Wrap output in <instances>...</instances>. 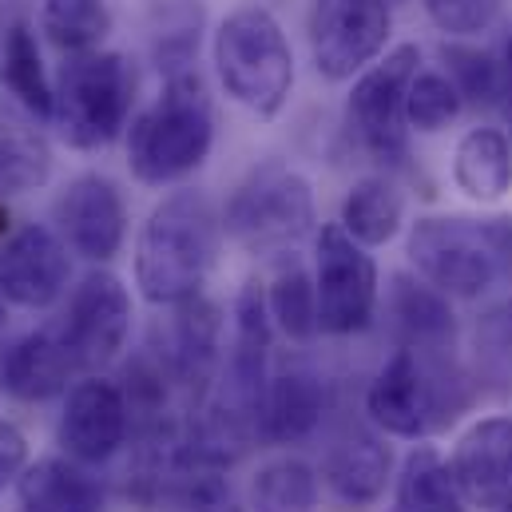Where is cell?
Here are the masks:
<instances>
[{
  "label": "cell",
  "instance_id": "cell-1",
  "mask_svg": "<svg viewBox=\"0 0 512 512\" xmlns=\"http://www.w3.org/2000/svg\"><path fill=\"white\" fill-rule=\"evenodd\" d=\"M223 235H227L223 211L215 207L207 191L199 187L167 191L135 235L131 270H135V286L143 302L171 310L203 294L219 262Z\"/></svg>",
  "mask_w": 512,
  "mask_h": 512
},
{
  "label": "cell",
  "instance_id": "cell-2",
  "mask_svg": "<svg viewBox=\"0 0 512 512\" xmlns=\"http://www.w3.org/2000/svg\"><path fill=\"white\" fill-rule=\"evenodd\" d=\"M128 171L143 187L187 183L215 147V108L195 68L171 72L159 96L128 124Z\"/></svg>",
  "mask_w": 512,
  "mask_h": 512
},
{
  "label": "cell",
  "instance_id": "cell-3",
  "mask_svg": "<svg viewBox=\"0 0 512 512\" xmlns=\"http://www.w3.org/2000/svg\"><path fill=\"white\" fill-rule=\"evenodd\" d=\"M211 64L223 96L255 120H278L294 96V48L266 4L231 8L211 36Z\"/></svg>",
  "mask_w": 512,
  "mask_h": 512
},
{
  "label": "cell",
  "instance_id": "cell-4",
  "mask_svg": "<svg viewBox=\"0 0 512 512\" xmlns=\"http://www.w3.org/2000/svg\"><path fill=\"white\" fill-rule=\"evenodd\" d=\"M223 231L255 258L290 255L318 231L314 183L290 163H255L223 203Z\"/></svg>",
  "mask_w": 512,
  "mask_h": 512
},
{
  "label": "cell",
  "instance_id": "cell-5",
  "mask_svg": "<svg viewBox=\"0 0 512 512\" xmlns=\"http://www.w3.org/2000/svg\"><path fill=\"white\" fill-rule=\"evenodd\" d=\"M135 88L139 76L124 52L96 48V52L64 56L56 72L52 128L76 151H100L128 131Z\"/></svg>",
  "mask_w": 512,
  "mask_h": 512
},
{
  "label": "cell",
  "instance_id": "cell-6",
  "mask_svg": "<svg viewBox=\"0 0 512 512\" xmlns=\"http://www.w3.org/2000/svg\"><path fill=\"white\" fill-rule=\"evenodd\" d=\"M314 294H318V334L354 338L374 326L382 306V274L370 247L342 231V223H322L314 231Z\"/></svg>",
  "mask_w": 512,
  "mask_h": 512
},
{
  "label": "cell",
  "instance_id": "cell-7",
  "mask_svg": "<svg viewBox=\"0 0 512 512\" xmlns=\"http://www.w3.org/2000/svg\"><path fill=\"white\" fill-rule=\"evenodd\" d=\"M421 68V48L413 40L389 48L378 64H370L346 100V128L358 147L382 163L385 171L405 167L409 159V124H405V88Z\"/></svg>",
  "mask_w": 512,
  "mask_h": 512
},
{
  "label": "cell",
  "instance_id": "cell-8",
  "mask_svg": "<svg viewBox=\"0 0 512 512\" xmlns=\"http://www.w3.org/2000/svg\"><path fill=\"white\" fill-rule=\"evenodd\" d=\"M389 0H310L306 44L310 64L326 84H350L389 52Z\"/></svg>",
  "mask_w": 512,
  "mask_h": 512
},
{
  "label": "cell",
  "instance_id": "cell-9",
  "mask_svg": "<svg viewBox=\"0 0 512 512\" xmlns=\"http://www.w3.org/2000/svg\"><path fill=\"white\" fill-rule=\"evenodd\" d=\"M405 255L417 278H425L449 298H481L501 278V266L481 223L461 215L413 219L405 235Z\"/></svg>",
  "mask_w": 512,
  "mask_h": 512
},
{
  "label": "cell",
  "instance_id": "cell-10",
  "mask_svg": "<svg viewBox=\"0 0 512 512\" xmlns=\"http://www.w3.org/2000/svg\"><path fill=\"white\" fill-rule=\"evenodd\" d=\"M366 413L385 437L425 441L457 417V405L445 401V378L429 366V354L397 346L366 389Z\"/></svg>",
  "mask_w": 512,
  "mask_h": 512
},
{
  "label": "cell",
  "instance_id": "cell-11",
  "mask_svg": "<svg viewBox=\"0 0 512 512\" xmlns=\"http://www.w3.org/2000/svg\"><path fill=\"white\" fill-rule=\"evenodd\" d=\"M60 338L76 354L84 374H96L112 366L131 338V294L120 274L112 270H88L80 286H72L68 310L56 322Z\"/></svg>",
  "mask_w": 512,
  "mask_h": 512
},
{
  "label": "cell",
  "instance_id": "cell-12",
  "mask_svg": "<svg viewBox=\"0 0 512 512\" xmlns=\"http://www.w3.org/2000/svg\"><path fill=\"white\" fill-rule=\"evenodd\" d=\"M56 235L68 243L72 255L84 262H112L124 251L128 239V203L112 175L104 171H80L64 183V191L52 203Z\"/></svg>",
  "mask_w": 512,
  "mask_h": 512
},
{
  "label": "cell",
  "instance_id": "cell-13",
  "mask_svg": "<svg viewBox=\"0 0 512 512\" xmlns=\"http://www.w3.org/2000/svg\"><path fill=\"white\" fill-rule=\"evenodd\" d=\"M128 433L131 409L120 382H112L104 374H88L68 389L64 413H60V425H56V445L72 461L104 465L128 445Z\"/></svg>",
  "mask_w": 512,
  "mask_h": 512
},
{
  "label": "cell",
  "instance_id": "cell-14",
  "mask_svg": "<svg viewBox=\"0 0 512 512\" xmlns=\"http://www.w3.org/2000/svg\"><path fill=\"white\" fill-rule=\"evenodd\" d=\"M72 278V251L68 243L44 227L24 223L4 235L0 243V294L20 310H48L64 298Z\"/></svg>",
  "mask_w": 512,
  "mask_h": 512
},
{
  "label": "cell",
  "instance_id": "cell-15",
  "mask_svg": "<svg viewBox=\"0 0 512 512\" xmlns=\"http://www.w3.org/2000/svg\"><path fill=\"white\" fill-rule=\"evenodd\" d=\"M449 469L469 509L501 512L512 493V413L477 417L453 445Z\"/></svg>",
  "mask_w": 512,
  "mask_h": 512
},
{
  "label": "cell",
  "instance_id": "cell-16",
  "mask_svg": "<svg viewBox=\"0 0 512 512\" xmlns=\"http://www.w3.org/2000/svg\"><path fill=\"white\" fill-rule=\"evenodd\" d=\"M330 409V382L322 370L306 362H286L270 370V382L258 405V441L270 445H298L306 441Z\"/></svg>",
  "mask_w": 512,
  "mask_h": 512
},
{
  "label": "cell",
  "instance_id": "cell-17",
  "mask_svg": "<svg viewBox=\"0 0 512 512\" xmlns=\"http://www.w3.org/2000/svg\"><path fill=\"white\" fill-rule=\"evenodd\" d=\"M322 489L342 512H366L393 481V453L374 433H346L322 457Z\"/></svg>",
  "mask_w": 512,
  "mask_h": 512
},
{
  "label": "cell",
  "instance_id": "cell-18",
  "mask_svg": "<svg viewBox=\"0 0 512 512\" xmlns=\"http://www.w3.org/2000/svg\"><path fill=\"white\" fill-rule=\"evenodd\" d=\"M76 374H84L76 354L68 350V342L60 338L56 326H44V330H32L20 342H12V350L4 354V366H0V385L8 397L36 405V401L64 393Z\"/></svg>",
  "mask_w": 512,
  "mask_h": 512
},
{
  "label": "cell",
  "instance_id": "cell-19",
  "mask_svg": "<svg viewBox=\"0 0 512 512\" xmlns=\"http://www.w3.org/2000/svg\"><path fill=\"white\" fill-rule=\"evenodd\" d=\"M385 314L393 318L401 346H413L421 354H445L457 338V314L449 306V294L429 286L417 274H393L385 294Z\"/></svg>",
  "mask_w": 512,
  "mask_h": 512
},
{
  "label": "cell",
  "instance_id": "cell-20",
  "mask_svg": "<svg viewBox=\"0 0 512 512\" xmlns=\"http://www.w3.org/2000/svg\"><path fill=\"white\" fill-rule=\"evenodd\" d=\"M20 512H104L108 497L104 485L68 453L40 457L16 481Z\"/></svg>",
  "mask_w": 512,
  "mask_h": 512
},
{
  "label": "cell",
  "instance_id": "cell-21",
  "mask_svg": "<svg viewBox=\"0 0 512 512\" xmlns=\"http://www.w3.org/2000/svg\"><path fill=\"white\" fill-rule=\"evenodd\" d=\"M453 183L465 199L493 207L512 191V135L493 124L469 128L453 147Z\"/></svg>",
  "mask_w": 512,
  "mask_h": 512
},
{
  "label": "cell",
  "instance_id": "cell-22",
  "mask_svg": "<svg viewBox=\"0 0 512 512\" xmlns=\"http://www.w3.org/2000/svg\"><path fill=\"white\" fill-rule=\"evenodd\" d=\"M0 88L8 92L12 108L32 116L36 124H52L56 104V80L44 68L40 40L28 20H12L0 36Z\"/></svg>",
  "mask_w": 512,
  "mask_h": 512
},
{
  "label": "cell",
  "instance_id": "cell-23",
  "mask_svg": "<svg viewBox=\"0 0 512 512\" xmlns=\"http://www.w3.org/2000/svg\"><path fill=\"white\" fill-rule=\"evenodd\" d=\"M338 223L346 235H354L362 247H385L405 227V195L389 171L362 175L350 183L338 207Z\"/></svg>",
  "mask_w": 512,
  "mask_h": 512
},
{
  "label": "cell",
  "instance_id": "cell-24",
  "mask_svg": "<svg viewBox=\"0 0 512 512\" xmlns=\"http://www.w3.org/2000/svg\"><path fill=\"white\" fill-rule=\"evenodd\" d=\"M393 512H469V501L437 445H413L397 473Z\"/></svg>",
  "mask_w": 512,
  "mask_h": 512
},
{
  "label": "cell",
  "instance_id": "cell-25",
  "mask_svg": "<svg viewBox=\"0 0 512 512\" xmlns=\"http://www.w3.org/2000/svg\"><path fill=\"white\" fill-rule=\"evenodd\" d=\"M52 175V147L32 116L20 108L0 116V195H24Z\"/></svg>",
  "mask_w": 512,
  "mask_h": 512
},
{
  "label": "cell",
  "instance_id": "cell-26",
  "mask_svg": "<svg viewBox=\"0 0 512 512\" xmlns=\"http://www.w3.org/2000/svg\"><path fill=\"white\" fill-rule=\"evenodd\" d=\"M40 32L64 52H96L112 36V4L108 0H40Z\"/></svg>",
  "mask_w": 512,
  "mask_h": 512
},
{
  "label": "cell",
  "instance_id": "cell-27",
  "mask_svg": "<svg viewBox=\"0 0 512 512\" xmlns=\"http://www.w3.org/2000/svg\"><path fill=\"white\" fill-rule=\"evenodd\" d=\"M322 477L302 457H274L251 481V512H318Z\"/></svg>",
  "mask_w": 512,
  "mask_h": 512
},
{
  "label": "cell",
  "instance_id": "cell-28",
  "mask_svg": "<svg viewBox=\"0 0 512 512\" xmlns=\"http://www.w3.org/2000/svg\"><path fill=\"white\" fill-rule=\"evenodd\" d=\"M266 310L278 334L290 342H310L318 334V294H314V274L298 258L282 255L278 274L266 286Z\"/></svg>",
  "mask_w": 512,
  "mask_h": 512
},
{
  "label": "cell",
  "instance_id": "cell-29",
  "mask_svg": "<svg viewBox=\"0 0 512 512\" xmlns=\"http://www.w3.org/2000/svg\"><path fill=\"white\" fill-rule=\"evenodd\" d=\"M465 100L457 92V84L449 80V72L437 68H417L409 88H405V124L417 135H441L457 116H461Z\"/></svg>",
  "mask_w": 512,
  "mask_h": 512
},
{
  "label": "cell",
  "instance_id": "cell-30",
  "mask_svg": "<svg viewBox=\"0 0 512 512\" xmlns=\"http://www.w3.org/2000/svg\"><path fill=\"white\" fill-rule=\"evenodd\" d=\"M441 60H445V72L457 84L465 104H477V108L501 104V60L493 52H485L469 40H445Z\"/></svg>",
  "mask_w": 512,
  "mask_h": 512
},
{
  "label": "cell",
  "instance_id": "cell-31",
  "mask_svg": "<svg viewBox=\"0 0 512 512\" xmlns=\"http://www.w3.org/2000/svg\"><path fill=\"white\" fill-rule=\"evenodd\" d=\"M421 8L445 40H477L501 20L505 0H421Z\"/></svg>",
  "mask_w": 512,
  "mask_h": 512
},
{
  "label": "cell",
  "instance_id": "cell-32",
  "mask_svg": "<svg viewBox=\"0 0 512 512\" xmlns=\"http://www.w3.org/2000/svg\"><path fill=\"white\" fill-rule=\"evenodd\" d=\"M28 469V437L16 421H0V493H8Z\"/></svg>",
  "mask_w": 512,
  "mask_h": 512
},
{
  "label": "cell",
  "instance_id": "cell-33",
  "mask_svg": "<svg viewBox=\"0 0 512 512\" xmlns=\"http://www.w3.org/2000/svg\"><path fill=\"white\" fill-rule=\"evenodd\" d=\"M477 342L485 354H512V298L489 306L481 318H477Z\"/></svg>",
  "mask_w": 512,
  "mask_h": 512
},
{
  "label": "cell",
  "instance_id": "cell-34",
  "mask_svg": "<svg viewBox=\"0 0 512 512\" xmlns=\"http://www.w3.org/2000/svg\"><path fill=\"white\" fill-rule=\"evenodd\" d=\"M481 231H485V239H489V247H493V255H497L501 274H505V278H512V219H509V215L481 219Z\"/></svg>",
  "mask_w": 512,
  "mask_h": 512
},
{
  "label": "cell",
  "instance_id": "cell-35",
  "mask_svg": "<svg viewBox=\"0 0 512 512\" xmlns=\"http://www.w3.org/2000/svg\"><path fill=\"white\" fill-rule=\"evenodd\" d=\"M497 60H501V108H505V116L512 120V32L505 36Z\"/></svg>",
  "mask_w": 512,
  "mask_h": 512
},
{
  "label": "cell",
  "instance_id": "cell-36",
  "mask_svg": "<svg viewBox=\"0 0 512 512\" xmlns=\"http://www.w3.org/2000/svg\"><path fill=\"white\" fill-rule=\"evenodd\" d=\"M8 223H12V219H8V207L0 203V235H8Z\"/></svg>",
  "mask_w": 512,
  "mask_h": 512
},
{
  "label": "cell",
  "instance_id": "cell-37",
  "mask_svg": "<svg viewBox=\"0 0 512 512\" xmlns=\"http://www.w3.org/2000/svg\"><path fill=\"white\" fill-rule=\"evenodd\" d=\"M4 306H8V302H4V294H0V330H4Z\"/></svg>",
  "mask_w": 512,
  "mask_h": 512
},
{
  "label": "cell",
  "instance_id": "cell-38",
  "mask_svg": "<svg viewBox=\"0 0 512 512\" xmlns=\"http://www.w3.org/2000/svg\"><path fill=\"white\" fill-rule=\"evenodd\" d=\"M501 512H512V493H509V501H505V505H501Z\"/></svg>",
  "mask_w": 512,
  "mask_h": 512
}]
</instances>
